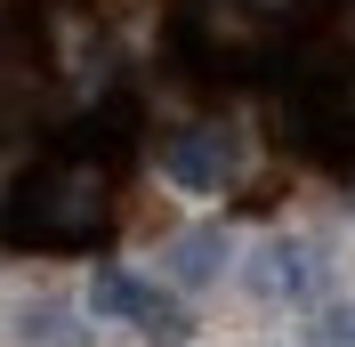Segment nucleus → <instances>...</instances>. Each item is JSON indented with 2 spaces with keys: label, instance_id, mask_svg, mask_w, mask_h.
Wrapping results in <instances>:
<instances>
[{
  "label": "nucleus",
  "instance_id": "3",
  "mask_svg": "<svg viewBox=\"0 0 355 347\" xmlns=\"http://www.w3.org/2000/svg\"><path fill=\"white\" fill-rule=\"evenodd\" d=\"M250 291L259 299H315L323 291V251L315 242H266L250 259Z\"/></svg>",
  "mask_w": 355,
  "mask_h": 347
},
{
  "label": "nucleus",
  "instance_id": "2",
  "mask_svg": "<svg viewBox=\"0 0 355 347\" xmlns=\"http://www.w3.org/2000/svg\"><path fill=\"white\" fill-rule=\"evenodd\" d=\"M243 170V137L226 130V121H202V130H178L162 146V178L186 186V194H226Z\"/></svg>",
  "mask_w": 355,
  "mask_h": 347
},
{
  "label": "nucleus",
  "instance_id": "5",
  "mask_svg": "<svg viewBox=\"0 0 355 347\" xmlns=\"http://www.w3.org/2000/svg\"><path fill=\"white\" fill-rule=\"evenodd\" d=\"M331 339H339V347H355V307H347V315H331Z\"/></svg>",
  "mask_w": 355,
  "mask_h": 347
},
{
  "label": "nucleus",
  "instance_id": "4",
  "mask_svg": "<svg viewBox=\"0 0 355 347\" xmlns=\"http://www.w3.org/2000/svg\"><path fill=\"white\" fill-rule=\"evenodd\" d=\"M226 266V235H178L170 242V275L178 282H210Z\"/></svg>",
  "mask_w": 355,
  "mask_h": 347
},
{
  "label": "nucleus",
  "instance_id": "1",
  "mask_svg": "<svg viewBox=\"0 0 355 347\" xmlns=\"http://www.w3.org/2000/svg\"><path fill=\"white\" fill-rule=\"evenodd\" d=\"M89 307L113 315V323H137L146 339H162V347H186V339H194V315H186L178 299H162L154 282H137L130 266H97V275H89Z\"/></svg>",
  "mask_w": 355,
  "mask_h": 347
}]
</instances>
